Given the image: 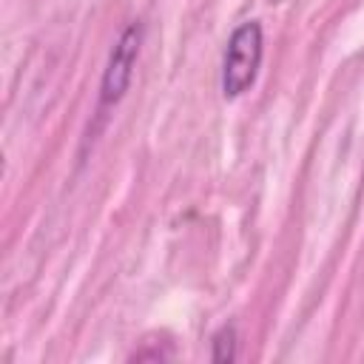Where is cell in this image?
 Segmentation results:
<instances>
[{"label":"cell","instance_id":"3","mask_svg":"<svg viewBox=\"0 0 364 364\" xmlns=\"http://www.w3.org/2000/svg\"><path fill=\"white\" fill-rule=\"evenodd\" d=\"M239 355V333H236V324L228 321L222 324L213 336H210V361H233Z\"/></svg>","mask_w":364,"mask_h":364},{"label":"cell","instance_id":"2","mask_svg":"<svg viewBox=\"0 0 364 364\" xmlns=\"http://www.w3.org/2000/svg\"><path fill=\"white\" fill-rule=\"evenodd\" d=\"M262 57H264L262 23L259 20L239 23L228 37V46L222 54V68H219V91L225 100H239L256 85Z\"/></svg>","mask_w":364,"mask_h":364},{"label":"cell","instance_id":"1","mask_svg":"<svg viewBox=\"0 0 364 364\" xmlns=\"http://www.w3.org/2000/svg\"><path fill=\"white\" fill-rule=\"evenodd\" d=\"M142 43H145V23L142 20L128 23L122 28V34L117 37V43L108 54V63L102 68V77H100L97 105H94L88 134H85V145L97 139V134L105 128L111 111L125 100V94L131 88V80H134V68H136L139 54H142Z\"/></svg>","mask_w":364,"mask_h":364},{"label":"cell","instance_id":"4","mask_svg":"<svg viewBox=\"0 0 364 364\" xmlns=\"http://www.w3.org/2000/svg\"><path fill=\"white\" fill-rule=\"evenodd\" d=\"M267 3H282V0H267Z\"/></svg>","mask_w":364,"mask_h":364}]
</instances>
